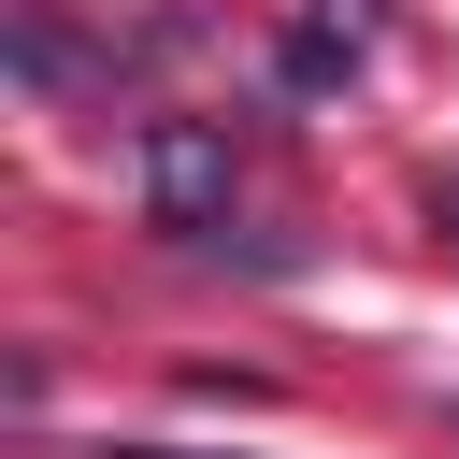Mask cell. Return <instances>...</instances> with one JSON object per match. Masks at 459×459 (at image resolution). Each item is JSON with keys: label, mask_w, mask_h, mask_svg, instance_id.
<instances>
[{"label": "cell", "mask_w": 459, "mask_h": 459, "mask_svg": "<svg viewBox=\"0 0 459 459\" xmlns=\"http://www.w3.org/2000/svg\"><path fill=\"white\" fill-rule=\"evenodd\" d=\"M230 186H244V158H230L215 115H158L143 129V215L158 230H230Z\"/></svg>", "instance_id": "1"}, {"label": "cell", "mask_w": 459, "mask_h": 459, "mask_svg": "<svg viewBox=\"0 0 459 459\" xmlns=\"http://www.w3.org/2000/svg\"><path fill=\"white\" fill-rule=\"evenodd\" d=\"M115 459H201V445H115Z\"/></svg>", "instance_id": "2"}]
</instances>
